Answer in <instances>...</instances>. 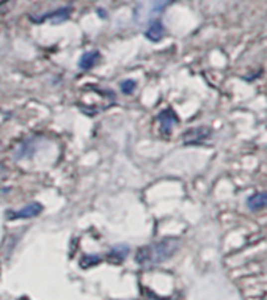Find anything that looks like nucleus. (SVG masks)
<instances>
[{
	"mask_svg": "<svg viewBox=\"0 0 267 300\" xmlns=\"http://www.w3.org/2000/svg\"><path fill=\"white\" fill-rule=\"evenodd\" d=\"M178 248H179V241H176L173 237L162 239L161 242L146 245L138 250L135 259L140 266H154L170 259Z\"/></svg>",
	"mask_w": 267,
	"mask_h": 300,
	"instance_id": "obj_1",
	"label": "nucleus"
},
{
	"mask_svg": "<svg viewBox=\"0 0 267 300\" xmlns=\"http://www.w3.org/2000/svg\"><path fill=\"white\" fill-rule=\"evenodd\" d=\"M209 137H211V129L206 126H200V127L189 129V131L182 135V140L185 145H195V143H201L203 140Z\"/></svg>",
	"mask_w": 267,
	"mask_h": 300,
	"instance_id": "obj_2",
	"label": "nucleus"
},
{
	"mask_svg": "<svg viewBox=\"0 0 267 300\" xmlns=\"http://www.w3.org/2000/svg\"><path fill=\"white\" fill-rule=\"evenodd\" d=\"M41 211H43V206L39 204V203H28L25 207L19 209V211H16V212H13V214H9L8 218H11V220L32 218V217H36V215L41 214Z\"/></svg>",
	"mask_w": 267,
	"mask_h": 300,
	"instance_id": "obj_3",
	"label": "nucleus"
},
{
	"mask_svg": "<svg viewBox=\"0 0 267 300\" xmlns=\"http://www.w3.org/2000/svg\"><path fill=\"white\" fill-rule=\"evenodd\" d=\"M157 119H159V123H161V131L164 135L170 134L173 126L178 123V118L172 110H164V112H161V115L157 116Z\"/></svg>",
	"mask_w": 267,
	"mask_h": 300,
	"instance_id": "obj_4",
	"label": "nucleus"
},
{
	"mask_svg": "<svg viewBox=\"0 0 267 300\" xmlns=\"http://www.w3.org/2000/svg\"><path fill=\"white\" fill-rule=\"evenodd\" d=\"M247 207L253 212L266 209L267 207V192H258V194L252 195L249 200H247Z\"/></svg>",
	"mask_w": 267,
	"mask_h": 300,
	"instance_id": "obj_5",
	"label": "nucleus"
},
{
	"mask_svg": "<svg viewBox=\"0 0 267 300\" xmlns=\"http://www.w3.org/2000/svg\"><path fill=\"white\" fill-rule=\"evenodd\" d=\"M164 35H165V28H164V25H162L161 21L153 22L150 27H148L146 32H145V36L150 39V41H153V43L161 41V39L164 38Z\"/></svg>",
	"mask_w": 267,
	"mask_h": 300,
	"instance_id": "obj_6",
	"label": "nucleus"
},
{
	"mask_svg": "<svg viewBox=\"0 0 267 300\" xmlns=\"http://www.w3.org/2000/svg\"><path fill=\"white\" fill-rule=\"evenodd\" d=\"M99 58H101L99 52H97V51H90V52H87V54H84V55L81 57L79 66H81V69H90V68H93L97 62H99Z\"/></svg>",
	"mask_w": 267,
	"mask_h": 300,
	"instance_id": "obj_7",
	"label": "nucleus"
},
{
	"mask_svg": "<svg viewBox=\"0 0 267 300\" xmlns=\"http://www.w3.org/2000/svg\"><path fill=\"white\" fill-rule=\"evenodd\" d=\"M127 253H129V247L118 245V247L110 250V253H108V259H110V261H115V263H121L123 259L127 256Z\"/></svg>",
	"mask_w": 267,
	"mask_h": 300,
	"instance_id": "obj_8",
	"label": "nucleus"
},
{
	"mask_svg": "<svg viewBox=\"0 0 267 300\" xmlns=\"http://www.w3.org/2000/svg\"><path fill=\"white\" fill-rule=\"evenodd\" d=\"M69 14H71V8H62V9H57V11H54L52 14L46 16L44 19H49L52 24H60V22L65 21V19L69 17Z\"/></svg>",
	"mask_w": 267,
	"mask_h": 300,
	"instance_id": "obj_9",
	"label": "nucleus"
},
{
	"mask_svg": "<svg viewBox=\"0 0 267 300\" xmlns=\"http://www.w3.org/2000/svg\"><path fill=\"white\" fill-rule=\"evenodd\" d=\"M120 88H121V92L124 95H131L134 92V88H135V82L132 81V79H129V81H123L120 84Z\"/></svg>",
	"mask_w": 267,
	"mask_h": 300,
	"instance_id": "obj_10",
	"label": "nucleus"
},
{
	"mask_svg": "<svg viewBox=\"0 0 267 300\" xmlns=\"http://www.w3.org/2000/svg\"><path fill=\"white\" fill-rule=\"evenodd\" d=\"M101 261V258L99 256H85L82 261H81V264H82V267H88V266H94V264H97Z\"/></svg>",
	"mask_w": 267,
	"mask_h": 300,
	"instance_id": "obj_11",
	"label": "nucleus"
}]
</instances>
